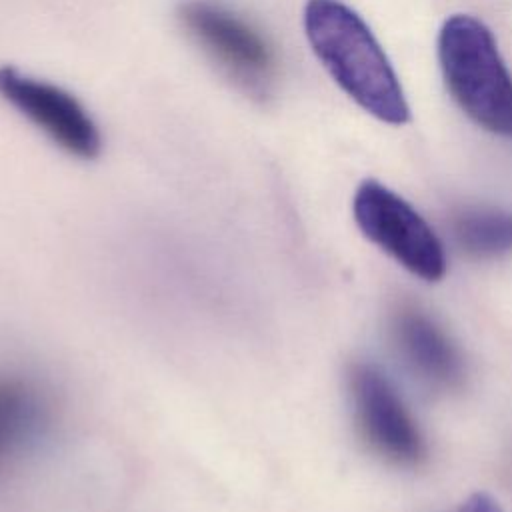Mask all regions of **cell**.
I'll list each match as a JSON object with an SVG mask.
<instances>
[{
	"mask_svg": "<svg viewBox=\"0 0 512 512\" xmlns=\"http://www.w3.org/2000/svg\"><path fill=\"white\" fill-rule=\"evenodd\" d=\"M304 32L334 82L368 114L388 124L408 120L402 86L366 22L340 0H308Z\"/></svg>",
	"mask_w": 512,
	"mask_h": 512,
	"instance_id": "6da1fadb",
	"label": "cell"
},
{
	"mask_svg": "<svg viewBox=\"0 0 512 512\" xmlns=\"http://www.w3.org/2000/svg\"><path fill=\"white\" fill-rule=\"evenodd\" d=\"M444 84L462 112L494 134H512V76L492 32L470 14H452L438 34Z\"/></svg>",
	"mask_w": 512,
	"mask_h": 512,
	"instance_id": "7a4b0ae2",
	"label": "cell"
},
{
	"mask_svg": "<svg viewBox=\"0 0 512 512\" xmlns=\"http://www.w3.org/2000/svg\"><path fill=\"white\" fill-rule=\"evenodd\" d=\"M176 18L186 36L238 90L252 98L270 92L276 54L250 20L214 0H186Z\"/></svg>",
	"mask_w": 512,
	"mask_h": 512,
	"instance_id": "3957f363",
	"label": "cell"
},
{
	"mask_svg": "<svg viewBox=\"0 0 512 512\" xmlns=\"http://www.w3.org/2000/svg\"><path fill=\"white\" fill-rule=\"evenodd\" d=\"M352 212L362 234L408 272L428 282L444 276L442 242L402 196L376 180H366L354 194Z\"/></svg>",
	"mask_w": 512,
	"mask_h": 512,
	"instance_id": "277c9868",
	"label": "cell"
},
{
	"mask_svg": "<svg viewBox=\"0 0 512 512\" xmlns=\"http://www.w3.org/2000/svg\"><path fill=\"white\" fill-rule=\"evenodd\" d=\"M0 96L66 154L82 160L100 154V130L68 90L12 66H0Z\"/></svg>",
	"mask_w": 512,
	"mask_h": 512,
	"instance_id": "5b68a950",
	"label": "cell"
},
{
	"mask_svg": "<svg viewBox=\"0 0 512 512\" xmlns=\"http://www.w3.org/2000/svg\"><path fill=\"white\" fill-rule=\"evenodd\" d=\"M348 386L358 432L370 450L400 466L418 464L426 454L424 438L388 378L376 366L356 362Z\"/></svg>",
	"mask_w": 512,
	"mask_h": 512,
	"instance_id": "8992f818",
	"label": "cell"
},
{
	"mask_svg": "<svg viewBox=\"0 0 512 512\" xmlns=\"http://www.w3.org/2000/svg\"><path fill=\"white\" fill-rule=\"evenodd\" d=\"M390 330L400 356L418 378L436 388H454L462 382L460 350L426 312L400 306L392 316Z\"/></svg>",
	"mask_w": 512,
	"mask_h": 512,
	"instance_id": "52a82bcc",
	"label": "cell"
},
{
	"mask_svg": "<svg viewBox=\"0 0 512 512\" xmlns=\"http://www.w3.org/2000/svg\"><path fill=\"white\" fill-rule=\"evenodd\" d=\"M458 246L478 258L512 252V212L498 208H470L452 222Z\"/></svg>",
	"mask_w": 512,
	"mask_h": 512,
	"instance_id": "ba28073f",
	"label": "cell"
},
{
	"mask_svg": "<svg viewBox=\"0 0 512 512\" xmlns=\"http://www.w3.org/2000/svg\"><path fill=\"white\" fill-rule=\"evenodd\" d=\"M38 416V402L20 380H0V462L32 430Z\"/></svg>",
	"mask_w": 512,
	"mask_h": 512,
	"instance_id": "9c48e42d",
	"label": "cell"
},
{
	"mask_svg": "<svg viewBox=\"0 0 512 512\" xmlns=\"http://www.w3.org/2000/svg\"><path fill=\"white\" fill-rule=\"evenodd\" d=\"M458 512H502L498 502L490 498L488 494H472L460 508Z\"/></svg>",
	"mask_w": 512,
	"mask_h": 512,
	"instance_id": "30bf717a",
	"label": "cell"
}]
</instances>
